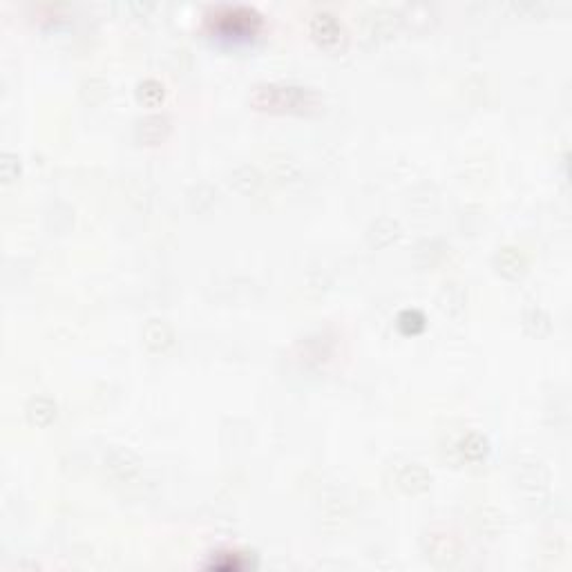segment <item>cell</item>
<instances>
[{
	"label": "cell",
	"mask_w": 572,
	"mask_h": 572,
	"mask_svg": "<svg viewBox=\"0 0 572 572\" xmlns=\"http://www.w3.org/2000/svg\"><path fill=\"white\" fill-rule=\"evenodd\" d=\"M313 34L325 43V45H333V43H338L340 36H342V25L340 21L333 16L329 11H322V13H315L313 18Z\"/></svg>",
	"instance_id": "cell-3"
},
{
	"label": "cell",
	"mask_w": 572,
	"mask_h": 572,
	"mask_svg": "<svg viewBox=\"0 0 572 572\" xmlns=\"http://www.w3.org/2000/svg\"><path fill=\"white\" fill-rule=\"evenodd\" d=\"M486 452H488V443H486V438L478 436V434H469L463 441V454L469 461L483 459L486 456Z\"/></svg>",
	"instance_id": "cell-4"
},
{
	"label": "cell",
	"mask_w": 572,
	"mask_h": 572,
	"mask_svg": "<svg viewBox=\"0 0 572 572\" xmlns=\"http://www.w3.org/2000/svg\"><path fill=\"white\" fill-rule=\"evenodd\" d=\"M206 21L215 32H219L222 36H235V38L253 36L262 25L259 13L251 7H244V5L217 7V9L206 13Z\"/></svg>",
	"instance_id": "cell-2"
},
{
	"label": "cell",
	"mask_w": 572,
	"mask_h": 572,
	"mask_svg": "<svg viewBox=\"0 0 572 572\" xmlns=\"http://www.w3.org/2000/svg\"><path fill=\"white\" fill-rule=\"evenodd\" d=\"M161 96H164V87H161L157 81H145L139 85V99L143 101V103L155 106L157 101H161Z\"/></svg>",
	"instance_id": "cell-5"
},
{
	"label": "cell",
	"mask_w": 572,
	"mask_h": 572,
	"mask_svg": "<svg viewBox=\"0 0 572 572\" xmlns=\"http://www.w3.org/2000/svg\"><path fill=\"white\" fill-rule=\"evenodd\" d=\"M259 110H309L320 103V96L311 87L300 85H259L251 96Z\"/></svg>",
	"instance_id": "cell-1"
},
{
	"label": "cell",
	"mask_w": 572,
	"mask_h": 572,
	"mask_svg": "<svg viewBox=\"0 0 572 572\" xmlns=\"http://www.w3.org/2000/svg\"><path fill=\"white\" fill-rule=\"evenodd\" d=\"M398 325L405 333H416L425 327V318L420 311H403L398 318Z\"/></svg>",
	"instance_id": "cell-6"
}]
</instances>
